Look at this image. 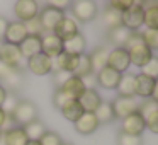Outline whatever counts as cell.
I'll return each mask as SVG.
<instances>
[{
	"label": "cell",
	"instance_id": "cell-20",
	"mask_svg": "<svg viewBox=\"0 0 158 145\" xmlns=\"http://www.w3.org/2000/svg\"><path fill=\"white\" fill-rule=\"evenodd\" d=\"M107 56H109V50L106 46H97L92 53L89 55L90 67H92V73H99L102 68L107 67Z\"/></svg>",
	"mask_w": 158,
	"mask_h": 145
},
{
	"label": "cell",
	"instance_id": "cell-2",
	"mask_svg": "<svg viewBox=\"0 0 158 145\" xmlns=\"http://www.w3.org/2000/svg\"><path fill=\"white\" fill-rule=\"evenodd\" d=\"M10 116L14 118V123L17 126H24V125L38 120V108H36V104L32 101L19 99Z\"/></svg>",
	"mask_w": 158,
	"mask_h": 145
},
{
	"label": "cell",
	"instance_id": "cell-14",
	"mask_svg": "<svg viewBox=\"0 0 158 145\" xmlns=\"http://www.w3.org/2000/svg\"><path fill=\"white\" fill-rule=\"evenodd\" d=\"M26 38H27V31H26L24 22H19V21L10 22V21H9L7 31H5V36H4V43L19 46Z\"/></svg>",
	"mask_w": 158,
	"mask_h": 145
},
{
	"label": "cell",
	"instance_id": "cell-4",
	"mask_svg": "<svg viewBox=\"0 0 158 145\" xmlns=\"http://www.w3.org/2000/svg\"><path fill=\"white\" fill-rule=\"evenodd\" d=\"M143 14H144L143 2H133V5L127 11H124L123 15H121V24L133 33L139 31L143 28Z\"/></svg>",
	"mask_w": 158,
	"mask_h": 145
},
{
	"label": "cell",
	"instance_id": "cell-27",
	"mask_svg": "<svg viewBox=\"0 0 158 145\" xmlns=\"http://www.w3.org/2000/svg\"><path fill=\"white\" fill-rule=\"evenodd\" d=\"M134 75L136 73H131V72H126L121 75V80L116 87L121 97H136L134 96Z\"/></svg>",
	"mask_w": 158,
	"mask_h": 145
},
{
	"label": "cell",
	"instance_id": "cell-11",
	"mask_svg": "<svg viewBox=\"0 0 158 145\" xmlns=\"http://www.w3.org/2000/svg\"><path fill=\"white\" fill-rule=\"evenodd\" d=\"M80 33L78 29V22L75 21L73 17H68V15H65V17L61 19V21L56 24L55 31H53V34L58 36L60 39H61L63 43L65 41H70V39L73 38V36H77Z\"/></svg>",
	"mask_w": 158,
	"mask_h": 145
},
{
	"label": "cell",
	"instance_id": "cell-36",
	"mask_svg": "<svg viewBox=\"0 0 158 145\" xmlns=\"http://www.w3.org/2000/svg\"><path fill=\"white\" fill-rule=\"evenodd\" d=\"M141 73L153 80H158V56H153L146 65L141 68Z\"/></svg>",
	"mask_w": 158,
	"mask_h": 145
},
{
	"label": "cell",
	"instance_id": "cell-32",
	"mask_svg": "<svg viewBox=\"0 0 158 145\" xmlns=\"http://www.w3.org/2000/svg\"><path fill=\"white\" fill-rule=\"evenodd\" d=\"M121 15H123L121 12L114 11V9H110V7H106L102 12L104 26H106L107 29H114V28H117V26H123L121 24Z\"/></svg>",
	"mask_w": 158,
	"mask_h": 145
},
{
	"label": "cell",
	"instance_id": "cell-40",
	"mask_svg": "<svg viewBox=\"0 0 158 145\" xmlns=\"http://www.w3.org/2000/svg\"><path fill=\"white\" fill-rule=\"evenodd\" d=\"M17 101H19V97L15 96V92H7V97H5L4 104H2V109L5 111V114H12Z\"/></svg>",
	"mask_w": 158,
	"mask_h": 145
},
{
	"label": "cell",
	"instance_id": "cell-43",
	"mask_svg": "<svg viewBox=\"0 0 158 145\" xmlns=\"http://www.w3.org/2000/svg\"><path fill=\"white\" fill-rule=\"evenodd\" d=\"M131 5H133V2H131V0H112V2H109V4H107V7H110V9H114V11H117V12H121V14H123V12L127 11Z\"/></svg>",
	"mask_w": 158,
	"mask_h": 145
},
{
	"label": "cell",
	"instance_id": "cell-30",
	"mask_svg": "<svg viewBox=\"0 0 158 145\" xmlns=\"http://www.w3.org/2000/svg\"><path fill=\"white\" fill-rule=\"evenodd\" d=\"M95 118L99 120V123H110V121L116 120L114 116V109H112V103L110 101H104L100 103V106L95 109Z\"/></svg>",
	"mask_w": 158,
	"mask_h": 145
},
{
	"label": "cell",
	"instance_id": "cell-50",
	"mask_svg": "<svg viewBox=\"0 0 158 145\" xmlns=\"http://www.w3.org/2000/svg\"><path fill=\"white\" fill-rule=\"evenodd\" d=\"M7 92L9 90L5 89L2 84H0V108H2V104H4V101H5V97H7Z\"/></svg>",
	"mask_w": 158,
	"mask_h": 145
},
{
	"label": "cell",
	"instance_id": "cell-34",
	"mask_svg": "<svg viewBox=\"0 0 158 145\" xmlns=\"http://www.w3.org/2000/svg\"><path fill=\"white\" fill-rule=\"evenodd\" d=\"M89 73H92V67H90V60H89V55H80V60H78V65H77V70L73 72V75L75 77H85L89 75Z\"/></svg>",
	"mask_w": 158,
	"mask_h": 145
},
{
	"label": "cell",
	"instance_id": "cell-17",
	"mask_svg": "<svg viewBox=\"0 0 158 145\" xmlns=\"http://www.w3.org/2000/svg\"><path fill=\"white\" fill-rule=\"evenodd\" d=\"M73 125H75V130L78 131V133H82V135H92L94 131L99 128L100 123H99V120L95 118V114H94V113H83Z\"/></svg>",
	"mask_w": 158,
	"mask_h": 145
},
{
	"label": "cell",
	"instance_id": "cell-3",
	"mask_svg": "<svg viewBox=\"0 0 158 145\" xmlns=\"http://www.w3.org/2000/svg\"><path fill=\"white\" fill-rule=\"evenodd\" d=\"M72 14L73 19L77 22H92L94 19L97 17V4L92 2V0H77V2H72Z\"/></svg>",
	"mask_w": 158,
	"mask_h": 145
},
{
	"label": "cell",
	"instance_id": "cell-35",
	"mask_svg": "<svg viewBox=\"0 0 158 145\" xmlns=\"http://www.w3.org/2000/svg\"><path fill=\"white\" fill-rule=\"evenodd\" d=\"M24 26H26V31H27V36H39V38H43V34H44V29L41 26L39 17H34L31 21L24 22Z\"/></svg>",
	"mask_w": 158,
	"mask_h": 145
},
{
	"label": "cell",
	"instance_id": "cell-47",
	"mask_svg": "<svg viewBox=\"0 0 158 145\" xmlns=\"http://www.w3.org/2000/svg\"><path fill=\"white\" fill-rule=\"evenodd\" d=\"M7 26H9V21L4 15H0V41L2 43H4V36H5V31H7Z\"/></svg>",
	"mask_w": 158,
	"mask_h": 145
},
{
	"label": "cell",
	"instance_id": "cell-53",
	"mask_svg": "<svg viewBox=\"0 0 158 145\" xmlns=\"http://www.w3.org/2000/svg\"><path fill=\"white\" fill-rule=\"evenodd\" d=\"M0 140H2V131H0Z\"/></svg>",
	"mask_w": 158,
	"mask_h": 145
},
{
	"label": "cell",
	"instance_id": "cell-15",
	"mask_svg": "<svg viewBox=\"0 0 158 145\" xmlns=\"http://www.w3.org/2000/svg\"><path fill=\"white\" fill-rule=\"evenodd\" d=\"M78 60H80V56L70 55V53L63 51L60 56H56V58L53 60V72L61 70V72H68L73 75V72L77 70V65H78Z\"/></svg>",
	"mask_w": 158,
	"mask_h": 145
},
{
	"label": "cell",
	"instance_id": "cell-39",
	"mask_svg": "<svg viewBox=\"0 0 158 145\" xmlns=\"http://www.w3.org/2000/svg\"><path fill=\"white\" fill-rule=\"evenodd\" d=\"M117 145H143V138L126 135V133H119L117 135Z\"/></svg>",
	"mask_w": 158,
	"mask_h": 145
},
{
	"label": "cell",
	"instance_id": "cell-13",
	"mask_svg": "<svg viewBox=\"0 0 158 145\" xmlns=\"http://www.w3.org/2000/svg\"><path fill=\"white\" fill-rule=\"evenodd\" d=\"M41 53L46 55L48 58L55 60L56 56L63 53V41L53 33H48L41 38Z\"/></svg>",
	"mask_w": 158,
	"mask_h": 145
},
{
	"label": "cell",
	"instance_id": "cell-16",
	"mask_svg": "<svg viewBox=\"0 0 158 145\" xmlns=\"http://www.w3.org/2000/svg\"><path fill=\"white\" fill-rule=\"evenodd\" d=\"M153 87H155L153 79L143 75V73L134 75V96L141 97V99H150L151 92H153Z\"/></svg>",
	"mask_w": 158,
	"mask_h": 145
},
{
	"label": "cell",
	"instance_id": "cell-9",
	"mask_svg": "<svg viewBox=\"0 0 158 145\" xmlns=\"http://www.w3.org/2000/svg\"><path fill=\"white\" fill-rule=\"evenodd\" d=\"M38 17H39V21H41L43 29H44L46 34H48V33L55 31L56 24H58L63 17H65V12L58 11V9H53V7H49V5H46L44 9H41V11H39Z\"/></svg>",
	"mask_w": 158,
	"mask_h": 145
},
{
	"label": "cell",
	"instance_id": "cell-7",
	"mask_svg": "<svg viewBox=\"0 0 158 145\" xmlns=\"http://www.w3.org/2000/svg\"><path fill=\"white\" fill-rule=\"evenodd\" d=\"M107 67L119 73H126L127 68L131 67V60H129V53L124 48H114L109 51L107 56Z\"/></svg>",
	"mask_w": 158,
	"mask_h": 145
},
{
	"label": "cell",
	"instance_id": "cell-44",
	"mask_svg": "<svg viewBox=\"0 0 158 145\" xmlns=\"http://www.w3.org/2000/svg\"><path fill=\"white\" fill-rule=\"evenodd\" d=\"M66 101H70V97L66 96V94L63 92L61 89H56V90H55V94H53V104H55V108L61 109L63 104H66Z\"/></svg>",
	"mask_w": 158,
	"mask_h": 145
},
{
	"label": "cell",
	"instance_id": "cell-21",
	"mask_svg": "<svg viewBox=\"0 0 158 145\" xmlns=\"http://www.w3.org/2000/svg\"><path fill=\"white\" fill-rule=\"evenodd\" d=\"M61 90L70 97V99H77V101H78L80 97H82V94L85 92L87 89H85V86H83V82H82V79H80V77L72 75L65 84H63Z\"/></svg>",
	"mask_w": 158,
	"mask_h": 145
},
{
	"label": "cell",
	"instance_id": "cell-1",
	"mask_svg": "<svg viewBox=\"0 0 158 145\" xmlns=\"http://www.w3.org/2000/svg\"><path fill=\"white\" fill-rule=\"evenodd\" d=\"M124 50H127V53H129L131 65L138 67V68H143V67L153 58V51L143 43V38H141L139 31L131 33Z\"/></svg>",
	"mask_w": 158,
	"mask_h": 145
},
{
	"label": "cell",
	"instance_id": "cell-5",
	"mask_svg": "<svg viewBox=\"0 0 158 145\" xmlns=\"http://www.w3.org/2000/svg\"><path fill=\"white\" fill-rule=\"evenodd\" d=\"M0 62L9 65L10 68H17V70H22L26 67V60L21 55L19 46L9 45V43H2V48H0Z\"/></svg>",
	"mask_w": 158,
	"mask_h": 145
},
{
	"label": "cell",
	"instance_id": "cell-23",
	"mask_svg": "<svg viewBox=\"0 0 158 145\" xmlns=\"http://www.w3.org/2000/svg\"><path fill=\"white\" fill-rule=\"evenodd\" d=\"M2 140H4L5 145H26L29 142V138L22 126H14L2 133Z\"/></svg>",
	"mask_w": 158,
	"mask_h": 145
},
{
	"label": "cell",
	"instance_id": "cell-48",
	"mask_svg": "<svg viewBox=\"0 0 158 145\" xmlns=\"http://www.w3.org/2000/svg\"><path fill=\"white\" fill-rule=\"evenodd\" d=\"M12 70H14V68H10L9 65H5V63H2V62H0V80H4L5 77H7L9 73L12 72Z\"/></svg>",
	"mask_w": 158,
	"mask_h": 145
},
{
	"label": "cell",
	"instance_id": "cell-24",
	"mask_svg": "<svg viewBox=\"0 0 158 145\" xmlns=\"http://www.w3.org/2000/svg\"><path fill=\"white\" fill-rule=\"evenodd\" d=\"M78 103L82 104L85 113H95V109L100 106V103H102V97H100V94L97 92V90L87 89L85 92L82 94V97L78 99Z\"/></svg>",
	"mask_w": 158,
	"mask_h": 145
},
{
	"label": "cell",
	"instance_id": "cell-10",
	"mask_svg": "<svg viewBox=\"0 0 158 145\" xmlns=\"http://www.w3.org/2000/svg\"><path fill=\"white\" fill-rule=\"evenodd\" d=\"M26 67H27V70L31 73H34L38 77H43V75H48V73L53 72V60L48 58L46 55H43V53H39V55L29 58L26 62Z\"/></svg>",
	"mask_w": 158,
	"mask_h": 145
},
{
	"label": "cell",
	"instance_id": "cell-29",
	"mask_svg": "<svg viewBox=\"0 0 158 145\" xmlns=\"http://www.w3.org/2000/svg\"><path fill=\"white\" fill-rule=\"evenodd\" d=\"M2 82H4L2 86H4L7 90L10 89L12 92H17V90L22 87V84H24V75H22V70L14 68L4 80H2Z\"/></svg>",
	"mask_w": 158,
	"mask_h": 145
},
{
	"label": "cell",
	"instance_id": "cell-33",
	"mask_svg": "<svg viewBox=\"0 0 158 145\" xmlns=\"http://www.w3.org/2000/svg\"><path fill=\"white\" fill-rule=\"evenodd\" d=\"M139 33H141V38H143V43L151 51L158 50V29H143Z\"/></svg>",
	"mask_w": 158,
	"mask_h": 145
},
{
	"label": "cell",
	"instance_id": "cell-51",
	"mask_svg": "<svg viewBox=\"0 0 158 145\" xmlns=\"http://www.w3.org/2000/svg\"><path fill=\"white\" fill-rule=\"evenodd\" d=\"M5 118H7V114H5V111L0 108V130H2V126H4V123H5Z\"/></svg>",
	"mask_w": 158,
	"mask_h": 145
},
{
	"label": "cell",
	"instance_id": "cell-52",
	"mask_svg": "<svg viewBox=\"0 0 158 145\" xmlns=\"http://www.w3.org/2000/svg\"><path fill=\"white\" fill-rule=\"evenodd\" d=\"M26 145H41V143H39V140H29Z\"/></svg>",
	"mask_w": 158,
	"mask_h": 145
},
{
	"label": "cell",
	"instance_id": "cell-19",
	"mask_svg": "<svg viewBox=\"0 0 158 145\" xmlns=\"http://www.w3.org/2000/svg\"><path fill=\"white\" fill-rule=\"evenodd\" d=\"M19 50H21V55L24 56V60L27 62L29 58L41 53V38L39 36H27L19 45Z\"/></svg>",
	"mask_w": 158,
	"mask_h": 145
},
{
	"label": "cell",
	"instance_id": "cell-6",
	"mask_svg": "<svg viewBox=\"0 0 158 145\" xmlns=\"http://www.w3.org/2000/svg\"><path fill=\"white\" fill-rule=\"evenodd\" d=\"M39 4L36 0H19L14 4V14L19 22H27L39 15Z\"/></svg>",
	"mask_w": 158,
	"mask_h": 145
},
{
	"label": "cell",
	"instance_id": "cell-49",
	"mask_svg": "<svg viewBox=\"0 0 158 145\" xmlns=\"http://www.w3.org/2000/svg\"><path fill=\"white\" fill-rule=\"evenodd\" d=\"M153 103L158 104V80H155V87H153V92H151V97H150Z\"/></svg>",
	"mask_w": 158,
	"mask_h": 145
},
{
	"label": "cell",
	"instance_id": "cell-54",
	"mask_svg": "<svg viewBox=\"0 0 158 145\" xmlns=\"http://www.w3.org/2000/svg\"><path fill=\"white\" fill-rule=\"evenodd\" d=\"M63 145H72V143H63Z\"/></svg>",
	"mask_w": 158,
	"mask_h": 145
},
{
	"label": "cell",
	"instance_id": "cell-41",
	"mask_svg": "<svg viewBox=\"0 0 158 145\" xmlns=\"http://www.w3.org/2000/svg\"><path fill=\"white\" fill-rule=\"evenodd\" d=\"M53 73V84L56 86V89H61L63 84L72 77V73L68 72H61V70H56V72H51Z\"/></svg>",
	"mask_w": 158,
	"mask_h": 145
},
{
	"label": "cell",
	"instance_id": "cell-8",
	"mask_svg": "<svg viewBox=\"0 0 158 145\" xmlns=\"http://www.w3.org/2000/svg\"><path fill=\"white\" fill-rule=\"evenodd\" d=\"M123 121V126H121V133L126 135H133V137H141L143 131L146 130L144 126V118L141 116L139 111H134V113L127 114Z\"/></svg>",
	"mask_w": 158,
	"mask_h": 145
},
{
	"label": "cell",
	"instance_id": "cell-22",
	"mask_svg": "<svg viewBox=\"0 0 158 145\" xmlns=\"http://www.w3.org/2000/svg\"><path fill=\"white\" fill-rule=\"evenodd\" d=\"M144 29H158V2H143Z\"/></svg>",
	"mask_w": 158,
	"mask_h": 145
},
{
	"label": "cell",
	"instance_id": "cell-12",
	"mask_svg": "<svg viewBox=\"0 0 158 145\" xmlns=\"http://www.w3.org/2000/svg\"><path fill=\"white\" fill-rule=\"evenodd\" d=\"M110 103H112V109H114V116H116V120H124L127 114L138 111V106H139L134 97H121V96H117L116 99L110 101Z\"/></svg>",
	"mask_w": 158,
	"mask_h": 145
},
{
	"label": "cell",
	"instance_id": "cell-28",
	"mask_svg": "<svg viewBox=\"0 0 158 145\" xmlns=\"http://www.w3.org/2000/svg\"><path fill=\"white\" fill-rule=\"evenodd\" d=\"M60 111H61L63 116H65L68 121H72V123H75V121L78 120L83 113H85V111H83V108H82V104H80L77 99L66 101V104H63V108Z\"/></svg>",
	"mask_w": 158,
	"mask_h": 145
},
{
	"label": "cell",
	"instance_id": "cell-55",
	"mask_svg": "<svg viewBox=\"0 0 158 145\" xmlns=\"http://www.w3.org/2000/svg\"><path fill=\"white\" fill-rule=\"evenodd\" d=\"M0 48H2V41H0Z\"/></svg>",
	"mask_w": 158,
	"mask_h": 145
},
{
	"label": "cell",
	"instance_id": "cell-46",
	"mask_svg": "<svg viewBox=\"0 0 158 145\" xmlns=\"http://www.w3.org/2000/svg\"><path fill=\"white\" fill-rule=\"evenodd\" d=\"M48 5H49V7H53V9H58V11L65 12L66 9H70L72 2H68V0H53V2H49Z\"/></svg>",
	"mask_w": 158,
	"mask_h": 145
},
{
	"label": "cell",
	"instance_id": "cell-31",
	"mask_svg": "<svg viewBox=\"0 0 158 145\" xmlns=\"http://www.w3.org/2000/svg\"><path fill=\"white\" fill-rule=\"evenodd\" d=\"M22 128H24V131H26V135H27L29 140H39V138L48 131V130H46V126H44V123L39 121V120L31 121V123L24 125Z\"/></svg>",
	"mask_w": 158,
	"mask_h": 145
},
{
	"label": "cell",
	"instance_id": "cell-38",
	"mask_svg": "<svg viewBox=\"0 0 158 145\" xmlns=\"http://www.w3.org/2000/svg\"><path fill=\"white\" fill-rule=\"evenodd\" d=\"M144 126H146L151 133L158 135V108L144 118Z\"/></svg>",
	"mask_w": 158,
	"mask_h": 145
},
{
	"label": "cell",
	"instance_id": "cell-42",
	"mask_svg": "<svg viewBox=\"0 0 158 145\" xmlns=\"http://www.w3.org/2000/svg\"><path fill=\"white\" fill-rule=\"evenodd\" d=\"M156 108H158V104H156V103H153L151 99H144V103H141L139 106H138V111L141 113V116H143V118H146L148 114L153 113V111L156 109Z\"/></svg>",
	"mask_w": 158,
	"mask_h": 145
},
{
	"label": "cell",
	"instance_id": "cell-37",
	"mask_svg": "<svg viewBox=\"0 0 158 145\" xmlns=\"http://www.w3.org/2000/svg\"><path fill=\"white\" fill-rule=\"evenodd\" d=\"M41 145H63V140L56 131H46L41 138H39Z\"/></svg>",
	"mask_w": 158,
	"mask_h": 145
},
{
	"label": "cell",
	"instance_id": "cell-45",
	"mask_svg": "<svg viewBox=\"0 0 158 145\" xmlns=\"http://www.w3.org/2000/svg\"><path fill=\"white\" fill-rule=\"evenodd\" d=\"M82 82L85 86V89H90V90H97V75L95 73H89V75L82 77Z\"/></svg>",
	"mask_w": 158,
	"mask_h": 145
},
{
	"label": "cell",
	"instance_id": "cell-26",
	"mask_svg": "<svg viewBox=\"0 0 158 145\" xmlns=\"http://www.w3.org/2000/svg\"><path fill=\"white\" fill-rule=\"evenodd\" d=\"M85 48H87V39L82 33H78L77 36H73L70 41H65L63 43V51L65 53H70V55H83L85 53Z\"/></svg>",
	"mask_w": 158,
	"mask_h": 145
},
{
	"label": "cell",
	"instance_id": "cell-25",
	"mask_svg": "<svg viewBox=\"0 0 158 145\" xmlns=\"http://www.w3.org/2000/svg\"><path fill=\"white\" fill-rule=\"evenodd\" d=\"M131 33L133 31L126 29L124 26H117V28L107 31V39L114 45V48H124L127 39H129V36H131Z\"/></svg>",
	"mask_w": 158,
	"mask_h": 145
},
{
	"label": "cell",
	"instance_id": "cell-18",
	"mask_svg": "<svg viewBox=\"0 0 158 145\" xmlns=\"http://www.w3.org/2000/svg\"><path fill=\"white\" fill-rule=\"evenodd\" d=\"M121 75H123V73L106 67V68H102L97 73V84H99L100 87H104V89H107V90H112L117 87V84H119V80H121Z\"/></svg>",
	"mask_w": 158,
	"mask_h": 145
}]
</instances>
